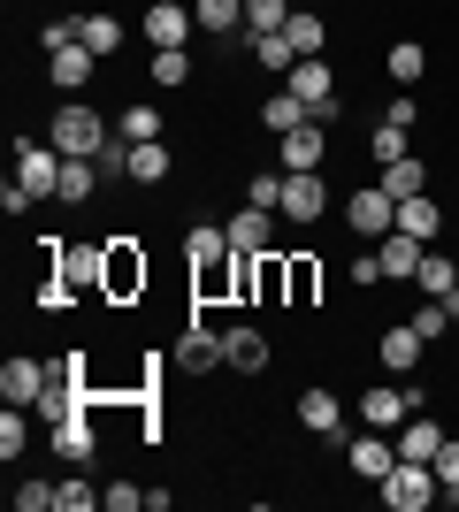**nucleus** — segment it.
I'll return each mask as SVG.
<instances>
[{
	"label": "nucleus",
	"mask_w": 459,
	"mask_h": 512,
	"mask_svg": "<svg viewBox=\"0 0 459 512\" xmlns=\"http://www.w3.org/2000/svg\"><path fill=\"white\" fill-rule=\"evenodd\" d=\"M46 146H54V153H77V161H100V153L115 146V123H100V115H92L85 92H69L62 115L46 123Z\"/></svg>",
	"instance_id": "f257e3e1"
},
{
	"label": "nucleus",
	"mask_w": 459,
	"mask_h": 512,
	"mask_svg": "<svg viewBox=\"0 0 459 512\" xmlns=\"http://www.w3.org/2000/svg\"><path fill=\"white\" fill-rule=\"evenodd\" d=\"M383 505H391V512H421V505H437V467H421V459H398V467L383 474Z\"/></svg>",
	"instance_id": "f03ea898"
},
{
	"label": "nucleus",
	"mask_w": 459,
	"mask_h": 512,
	"mask_svg": "<svg viewBox=\"0 0 459 512\" xmlns=\"http://www.w3.org/2000/svg\"><path fill=\"white\" fill-rule=\"evenodd\" d=\"M284 92H299L314 123H337V85H329V62H322V54H306V62L291 69V85H284Z\"/></svg>",
	"instance_id": "7ed1b4c3"
},
{
	"label": "nucleus",
	"mask_w": 459,
	"mask_h": 512,
	"mask_svg": "<svg viewBox=\"0 0 459 512\" xmlns=\"http://www.w3.org/2000/svg\"><path fill=\"white\" fill-rule=\"evenodd\" d=\"M345 222L360 237H383V230H398V199L383 192V184H360V192L345 199Z\"/></svg>",
	"instance_id": "20e7f679"
},
{
	"label": "nucleus",
	"mask_w": 459,
	"mask_h": 512,
	"mask_svg": "<svg viewBox=\"0 0 459 512\" xmlns=\"http://www.w3.org/2000/svg\"><path fill=\"white\" fill-rule=\"evenodd\" d=\"M322 207H329V192H322V169H306V176H284V222H322Z\"/></svg>",
	"instance_id": "39448f33"
},
{
	"label": "nucleus",
	"mask_w": 459,
	"mask_h": 512,
	"mask_svg": "<svg viewBox=\"0 0 459 512\" xmlns=\"http://www.w3.org/2000/svg\"><path fill=\"white\" fill-rule=\"evenodd\" d=\"M46 383H54V367H39V360H8L0 367V398H8V406H39Z\"/></svg>",
	"instance_id": "423d86ee"
},
{
	"label": "nucleus",
	"mask_w": 459,
	"mask_h": 512,
	"mask_svg": "<svg viewBox=\"0 0 459 512\" xmlns=\"http://www.w3.org/2000/svg\"><path fill=\"white\" fill-rule=\"evenodd\" d=\"M16 184L31 199H39V192H62V153H54V146H23L16 153Z\"/></svg>",
	"instance_id": "0eeeda50"
},
{
	"label": "nucleus",
	"mask_w": 459,
	"mask_h": 512,
	"mask_svg": "<svg viewBox=\"0 0 459 512\" xmlns=\"http://www.w3.org/2000/svg\"><path fill=\"white\" fill-rule=\"evenodd\" d=\"M352 474H360V482H383V474L398 467V436H383V428H375V436H352Z\"/></svg>",
	"instance_id": "6e6552de"
},
{
	"label": "nucleus",
	"mask_w": 459,
	"mask_h": 512,
	"mask_svg": "<svg viewBox=\"0 0 459 512\" xmlns=\"http://www.w3.org/2000/svg\"><path fill=\"white\" fill-rule=\"evenodd\" d=\"M322 146H329V123H299V130H284V176L322 169Z\"/></svg>",
	"instance_id": "1a4fd4ad"
},
{
	"label": "nucleus",
	"mask_w": 459,
	"mask_h": 512,
	"mask_svg": "<svg viewBox=\"0 0 459 512\" xmlns=\"http://www.w3.org/2000/svg\"><path fill=\"white\" fill-rule=\"evenodd\" d=\"M437 451H444V428H437V421H421V413H406V421H398V459L437 467Z\"/></svg>",
	"instance_id": "9d476101"
},
{
	"label": "nucleus",
	"mask_w": 459,
	"mask_h": 512,
	"mask_svg": "<svg viewBox=\"0 0 459 512\" xmlns=\"http://www.w3.org/2000/svg\"><path fill=\"white\" fill-rule=\"evenodd\" d=\"M192 8H184V0H153V8H146V39L153 46H184V31H192Z\"/></svg>",
	"instance_id": "9b49d317"
},
{
	"label": "nucleus",
	"mask_w": 459,
	"mask_h": 512,
	"mask_svg": "<svg viewBox=\"0 0 459 512\" xmlns=\"http://www.w3.org/2000/svg\"><path fill=\"white\" fill-rule=\"evenodd\" d=\"M222 367L261 375V367H268V337H261V329H222Z\"/></svg>",
	"instance_id": "f8f14e48"
},
{
	"label": "nucleus",
	"mask_w": 459,
	"mask_h": 512,
	"mask_svg": "<svg viewBox=\"0 0 459 512\" xmlns=\"http://www.w3.org/2000/svg\"><path fill=\"white\" fill-rule=\"evenodd\" d=\"M222 230H230V245H238V253H276V230H268V207H245V214H230Z\"/></svg>",
	"instance_id": "ddd939ff"
},
{
	"label": "nucleus",
	"mask_w": 459,
	"mask_h": 512,
	"mask_svg": "<svg viewBox=\"0 0 459 512\" xmlns=\"http://www.w3.org/2000/svg\"><path fill=\"white\" fill-rule=\"evenodd\" d=\"M108 299H131V291H146V260L131 253V245H108Z\"/></svg>",
	"instance_id": "4468645a"
},
{
	"label": "nucleus",
	"mask_w": 459,
	"mask_h": 512,
	"mask_svg": "<svg viewBox=\"0 0 459 512\" xmlns=\"http://www.w3.org/2000/svg\"><path fill=\"white\" fill-rule=\"evenodd\" d=\"M406 413H414V398H406V390H391V383H375L368 398H360V421H368V428H398Z\"/></svg>",
	"instance_id": "2eb2a0df"
},
{
	"label": "nucleus",
	"mask_w": 459,
	"mask_h": 512,
	"mask_svg": "<svg viewBox=\"0 0 459 512\" xmlns=\"http://www.w3.org/2000/svg\"><path fill=\"white\" fill-rule=\"evenodd\" d=\"M46 69H54V85H62V92H85V77L100 69V54H92V46L77 39V46H62V54H54Z\"/></svg>",
	"instance_id": "dca6fc26"
},
{
	"label": "nucleus",
	"mask_w": 459,
	"mask_h": 512,
	"mask_svg": "<svg viewBox=\"0 0 459 512\" xmlns=\"http://www.w3.org/2000/svg\"><path fill=\"white\" fill-rule=\"evenodd\" d=\"M375 260H383V276H391V283H406V276L421 268V237H406V230H383V253H375Z\"/></svg>",
	"instance_id": "f3484780"
},
{
	"label": "nucleus",
	"mask_w": 459,
	"mask_h": 512,
	"mask_svg": "<svg viewBox=\"0 0 459 512\" xmlns=\"http://www.w3.org/2000/svg\"><path fill=\"white\" fill-rule=\"evenodd\" d=\"M299 421L314 428V436H322V444H329V436H345V428H337V421H345V406H337V398H329V390H306V398H299Z\"/></svg>",
	"instance_id": "a211bd4d"
},
{
	"label": "nucleus",
	"mask_w": 459,
	"mask_h": 512,
	"mask_svg": "<svg viewBox=\"0 0 459 512\" xmlns=\"http://www.w3.org/2000/svg\"><path fill=\"white\" fill-rule=\"evenodd\" d=\"M176 367H184V375H207V367H222V337H215V329H192V337L176 344Z\"/></svg>",
	"instance_id": "6ab92c4d"
},
{
	"label": "nucleus",
	"mask_w": 459,
	"mask_h": 512,
	"mask_svg": "<svg viewBox=\"0 0 459 512\" xmlns=\"http://www.w3.org/2000/svg\"><path fill=\"white\" fill-rule=\"evenodd\" d=\"M299 123H314L299 92H268V100H261V130H276V138H284V130H299Z\"/></svg>",
	"instance_id": "aec40b11"
},
{
	"label": "nucleus",
	"mask_w": 459,
	"mask_h": 512,
	"mask_svg": "<svg viewBox=\"0 0 459 512\" xmlns=\"http://www.w3.org/2000/svg\"><path fill=\"white\" fill-rule=\"evenodd\" d=\"M398 230H406V237H421V245H429V237L444 230L437 199H429V192H421V199H398Z\"/></svg>",
	"instance_id": "412c9836"
},
{
	"label": "nucleus",
	"mask_w": 459,
	"mask_h": 512,
	"mask_svg": "<svg viewBox=\"0 0 459 512\" xmlns=\"http://www.w3.org/2000/svg\"><path fill=\"white\" fill-rule=\"evenodd\" d=\"M383 192L391 199H421L429 192V169H421L414 153H406V161H383Z\"/></svg>",
	"instance_id": "4be33fe9"
},
{
	"label": "nucleus",
	"mask_w": 459,
	"mask_h": 512,
	"mask_svg": "<svg viewBox=\"0 0 459 512\" xmlns=\"http://www.w3.org/2000/svg\"><path fill=\"white\" fill-rule=\"evenodd\" d=\"M169 146H161V138H146V146H131V184H169Z\"/></svg>",
	"instance_id": "5701e85b"
},
{
	"label": "nucleus",
	"mask_w": 459,
	"mask_h": 512,
	"mask_svg": "<svg viewBox=\"0 0 459 512\" xmlns=\"http://www.w3.org/2000/svg\"><path fill=\"white\" fill-rule=\"evenodd\" d=\"M383 69H391L398 85H421V77H429V54H421V39H398L391 54H383Z\"/></svg>",
	"instance_id": "b1692460"
},
{
	"label": "nucleus",
	"mask_w": 459,
	"mask_h": 512,
	"mask_svg": "<svg viewBox=\"0 0 459 512\" xmlns=\"http://www.w3.org/2000/svg\"><path fill=\"white\" fill-rule=\"evenodd\" d=\"M92 169H100V161H77V153H62V192H54V199H69V207H85V199H92V184H100Z\"/></svg>",
	"instance_id": "393cba45"
},
{
	"label": "nucleus",
	"mask_w": 459,
	"mask_h": 512,
	"mask_svg": "<svg viewBox=\"0 0 459 512\" xmlns=\"http://www.w3.org/2000/svg\"><path fill=\"white\" fill-rule=\"evenodd\" d=\"M414 283L429 291V299H452V283H459V268H452V253H421V268H414Z\"/></svg>",
	"instance_id": "a878e982"
},
{
	"label": "nucleus",
	"mask_w": 459,
	"mask_h": 512,
	"mask_svg": "<svg viewBox=\"0 0 459 512\" xmlns=\"http://www.w3.org/2000/svg\"><path fill=\"white\" fill-rule=\"evenodd\" d=\"M54 451H62V459H77V467L92 459V428H85V413H69V421H54Z\"/></svg>",
	"instance_id": "bb28decb"
},
{
	"label": "nucleus",
	"mask_w": 459,
	"mask_h": 512,
	"mask_svg": "<svg viewBox=\"0 0 459 512\" xmlns=\"http://www.w3.org/2000/svg\"><path fill=\"white\" fill-rule=\"evenodd\" d=\"M153 85H192V54H184V46H153Z\"/></svg>",
	"instance_id": "cd10ccee"
},
{
	"label": "nucleus",
	"mask_w": 459,
	"mask_h": 512,
	"mask_svg": "<svg viewBox=\"0 0 459 512\" xmlns=\"http://www.w3.org/2000/svg\"><path fill=\"white\" fill-rule=\"evenodd\" d=\"M284 23H291V0H245V31H253V39L284 31Z\"/></svg>",
	"instance_id": "c85d7f7f"
},
{
	"label": "nucleus",
	"mask_w": 459,
	"mask_h": 512,
	"mask_svg": "<svg viewBox=\"0 0 459 512\" xmlns=\"http://www.w3.org/2000/svg\"><path fill=\"white\" fill-rule=\"evenodd\" d=\"M192 16H199V31H238L245 0H192Z\"/></svg>",
	"instance_id": "c756f323"
},
{
	"label": "nucleus",
	"mask_w": 459,
	"mask_h": 512,
	"mask_svg": "<svg viewBox=\"0 0 459 512\" xmlns=\"http://www.w3.org/2000/svg\"><path fill=\"white\" fill-rule=\"evenodd\" d=\"M284 39L299 46V62H306V54H322V39H329V31H322V16H306V8H291V23H284Z\"/></svg>",
	"instance_id": "7c9ffc66"
},
{
	"label": "nucleus",
	"mask_w": 459,
	"mask_h": 512,
	"mask_svg": "<svg viewBox=\"0 0 459 512\" xmlns=\"http://www.w3.org/2000/svg\"><path fill=\"white\" fill-rule=\"evenodd\" d=\"M77 39H85L92 54H115V46H123V23L115 16H77Z\"/></svg>",
	"instance_id": "2f4dec72"
},
{
	"label": "nucleus",
	"mask_w": 459,
	"mask_h": 512,
	"mask_svg": "<svg viewBox=\"0 0 459 512\" xmlns=\"http://www.w3.org/2000/svg\"><path fill=\"white\" fill-rule=\"evenodd\" d=\"M253 62H261V69H284V77H291V69H299V46H291L284 31H268V39H253Z\"/></svg>",
	"instance_id": "473e14b6"
},
{
	"label": "nucleus",
	"mask_w": 459,
	"mask_h": 512,
	"mask_svg": "<svg viewBox=\"0 0 459 512\" xmlns=\"http://www.w3.org/2000/svg\"><path fill=\"white\" fill-rule=\"evenodd\" d=\"M314 291H322L314 260H284V299H291V306H314Z\"/></svg>",
	"instance_id": "72a5a7b5"
},
{
	"label": "nucleus",
	"mask_w": 459,
	"mask_h": 512,
	"mask_svg": "<svg viewBox=\"0 0 459 512\" xmlns=\"http://www.w3.org/2000/svg\"><path fill=\"white\" fill-rule=\"evenodd\" d=\"M115 138H123V146H146V138H161V115H153V107H131V115H115Z\"/></svg>",
	"instance_id": "f704fd0d"
},
{
	"label": "nucleus",
	"mask_w": 459,
	"mask_h": 512,
	"mask_svg": "<svg viewBox=\"0 0 459 512\" xmlns=\"http://www.w3.org/2000/svg\"><path fill=\"white\" fill-rule=\"evenodd\" d=\"M414 360H421L414 321H406V329H383V367H414Z\"/></svg>",
	"instance_id": "c9c22d12"
},
{
	"label": "nucleus",
	"mask_w": 459,
	"mask_h": 512,
	"mask_svg": "<svg viewBox=\"0 0 459 512\" xmlns=\"http://www.w3.org/2000/svg\"><path fill=\"white\" fill-rule=\"evenodd\" d=\"M100 505V490H92L85 474H77V482H54V512H92Z\"/></svg>",
	"instance_id": "e433bc0d"
},
{
	"label": "nucleus",
	"mask_w": 459,
	"mask_h": 512,
	"mask_svg": "<svg viewBox=\"0 0 459 512\" xmlns=\"http://www.w3.org/2000/svg\"><path fill=\"white\" fill-rule=\"evenodd\" d=\"M444 321H459L444 299H437V306H414V337H421V344H437V337H444Z\"/></svg>",
	"instance_id": "4c0bfd02"
},
{
	"label": "nucleus",
	"mask_w": 459,
	"mask_h": 512,
	"mask_svg": "<svg viewBox=\"0 0 459 512\" xmlns=\"http://www.w3.org/2000/svg\"><path fill=\"white\" fill-rule=\"evenodd\" d=\"M368 146H375V161H406V130H398L391 115H383V123H375V138H368Z\"/></svg>",
	"instance_id": "58836bf2"
},
{
	"label": "nucleus",
	"mask_w": 459,
	"mask_h": 512,
	"mask_svg": "<svg viewBox=\"0 0 459 512\" xmlns=\"http://www.w3.org/2000/svg\"><path fill=\"white\" fill-rule=\"evenodd\" d=\"M245 207H284V176H253V184H245Z\"/></svg>",
	"instance_id": "ea45409f"
},
{
	"label": "nucleus",
	"mask_w": 459,
	"mask_h": 512,
	"mask_svg": "<svg viewBox=\"0 0 459 512\" xmlns=\"http://www.w3.org/2000/svg\"><path fill=\"white\" fill-rule=\"evenodd\" d=\"M16 512H54V482H23V490H16Z\"/></svg>",
	"instance_id": "a19ab883"
},
{
	"label": "nucleus",
	"mask_w": 459,
	"mask_h": 512,
	"mask_svg": "<svg viewBox=\"0 0 459 512\" xmlns=\"http://www.w3.org/2000/svg\"><path fill=\"white\" fill-rule=\"evenodd\" d=\"M23 451V406H8V421H0V459H16Z\"/></svg>",
	"instance_id": "79ce46f5"
},
{
	"label": "nucleus",
	"mask_w": 459,
	"mask_h": 512,
	"mask_svg": "<svg viewBox=\"0 0 459 512\" xmlns=\"http://www.w3.org/2000/svg\"><path fill=\"white\" fill-rule=\"evenodd\" d=\"M39 39H46V54H62V46H77V23H69V16H54V23L39 31Z\"/></svg>",
	"instance_id": "37998d69"
},
{
	"label": "nucleus",
	"mask_w": 459,
	"mask_h": 512,
	"mask_svg": "<svg viewBox=\"0 0 459 512\" xmlns=\"http://www.w3.org/2000/svg\"><path fill=\"white\" fill-rule=\"evenodd\" d=\"M138 497H146V490H131V482H115V490H100V505H115V512H138Z\"/></svg>",
	"instance_id": "c03bdc74"
},
{
	"label": "nucleus",
	"mask_w": 459,
	"mask_h": 512,
	"mask_svg": "<svg viewBox=\"0 0 459 512\" xmlns=\"http://www.w3.org/2000/svg\"><path fill=\"white\" fill-rule=\"evenodd\" d=\"M437 482H459V436H444V451H437Z\"/></svg>",
	"instance_id": "a18cd8bd"
},
{
	"label": "nucleus",
	"mask_w": 459,
	"mask_h": 512,
	"mask_svg": "<svg viewBox=\"0 0 459 512\" xmlns=\"http://www.w3.org/2000/svg\"><path fill=\"white\" fill-rule=\"evenodd\" d=\"M444 306H452V314H459V291H452V299H444Z\"/></svg>",
	"instance_id": "49530a36"
},
{
	"label": "nucleus",
	"mask_w": 459,
	"mask_h": 512,
	"mask_svg": "<svg viewBox=\"0 0 459 512\" xmlns=\"http://www.w3.org/2000/svg\"><path fill=\"white\" fill-rule=\"evenodd\" d=\"M452 230H459V222H452Z\"/></svg>",
	"instance_id": "de8ad7c7"
}]
</instances>
